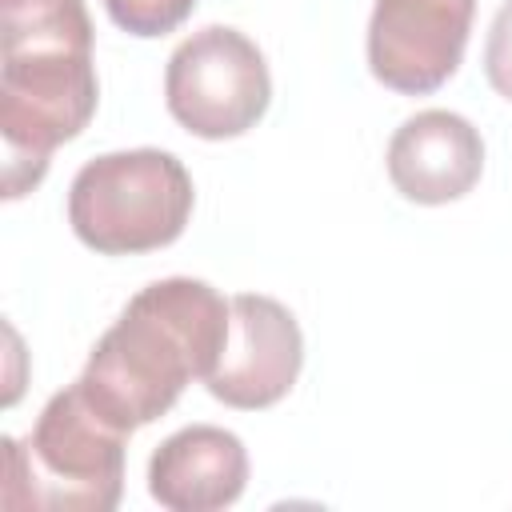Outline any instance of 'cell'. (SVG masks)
I'll list each match as a JSON object with an SVG mask.
<instances>
[{
	"label": "cell",
	"instance_id": "6da1fadb",
	"mask_svg": "<svg viewBox=\"0 0 512 512\" xmlns=\"http://www.w3.org/2000/svg\"><path fill=\"white\" fill-rule=\"evenodd\" d=\"M232 304L204 280L168 276L140 288L120 320L96 340L80 384L124 432L160 420L192 380H208Z\"/></svg>",
	"mask_w": 512,
	"mask_h": 512
},
{
	"label": "cell",
	"instance_id": "7a4b0ae2",
	"mask_svg": "<svg viewBox=\"0 0 512 512\" xmlns=\"http://www.w3.org/2000/svg\"><path fill=\"white\" fill-rule=\"evenodd\" d=\"M124 448L128 432L104 416L84 384L56 392L28 444L4 436V508H64V512H108L124 492Z\"/></svg>",
	"mask_w": 512,
	"mask_h": 512
},
{
	"label": "cell",
	"instance_id": "3957f363",
	"mask_svg": "<svg viewBox=\"0 0 512 512\" xmlns=\"http://www.w3.org/2000/svg\"><path fill=\"white\" fill-rule=\"evenodd\" d=\"M0 44L4 196L16 200L44 180L52 148L88 128L100 84L92 68V40L36 36Z\"/></svg>",
	"mask_w": 512,
	"mask_h": 512
},
{
	"label": "cell",
	"instance_id": "277c9868",
	"mask_svg": "<svg viewBox=\"0 0 512 512\" xmlns=\"http://www.w3.org/2000/svg\"><path fill=\"white\" fill-rule=\"evenodd\" d=\"M192 176L160 148L104 152L68 188V224L100 256H136L172 244L192 216Z\"/></svg>",
	"mask_w": 512,
	"mask_h": 512
},
{
	"label": "cell",
	"instance_id": "5b68a950",
	"mask_svg": "<svg viewBox=\"0 0 512 512\" xmlns=\"http://www.w3.org/2000/svg\"><path fill=\"white\" fill-rule=\"evenodd\" d=\"M164 100L172 120L200 140L244 136L272 100L264 52L244 32L208 24L168 56Z\"/></svg>",
	"mask_w": 512,
	"mask_h": 512
},
{
	"label": "cell",
	"instance_id": "8992f818",
	"mask_svg": "<svg viewBox=\"0 0 512 512\" xmlns=\"http://www.w3.org/2000/svg\"><path fill=\"white\" fill-rule=\"evenodd\" d=\"M476 0H376L368 68L400 96L436 92L464 60Z\"/></svg>",
	"mask_w": 512,
	"mask_h": 512
},
{
	"label": "cell",
	"instance_id": "52a82bcc",
	"mask_svg": "<svg viewBox=\"0 0 512 512\" xmlns=\"http://www.w3.org/2000/svg\"><path fill=\"white\" fill-rule=\"evenodd\" d=\"M228 304H232L228 340L204 388L228 408H244V412L272 408L292 392L300 376L304 364L300 324L272 296L240 292Z\"/></svg>",
	"mask_w": 512,
	"mask_h": 512
},
{
	"label": "cell",
	"instance_id": "ba28073f",
	"mask_svg": "<svg viewBox=\"0 0 512 512\" xmlns=\"http://www.w3.org/2000/svg\"><path fill=\"white\" fill-rule=\"evenodd\" d=\"M484 172L480 132L444 108L408 116L388 144V176L412 204H448L476 188Z\"/></svg>",
	"mask_w": 512,
	"mask_h": 512
},
{
	"label": "cell",
	"instance_id": "9c48e42d",
	"mask_svg": "<svg viewBox=\"0 0 512 512\" xmlns=\"http://www.w3.org/2000/svg\"><path fill=\"white\" fill-rule=\"evenodd\" d=\"M248 452L236 432L192 424L172 432L148 460V492L168 512H216L240 500Z\"/></svg>",
	"mask_w": 512,
	"mask_h": 512
},
{
	"label": "cell",
	"instance_id": "30bf717a",
	"mask_svg": "<svg viewBox=\"0 0 512 512\" xmlns=\"http://www.w3.org/2000/svg\"><path fill=\"white\" fill-rule=\"evenodd\" d=\"M92 36L84 0H0V40Z\"/></svg>",
	"mask_w": 512,
	"mask_h": 512
},
{
	"label": "cell",
	"instance_id": "8fae6325",
	"mask_svg": "<svg viewBox=\"0 0 512 512\" xmlns=\"http://www.w3.org/2000/svg\"><path fill=\"white\" fill-rule=\"evenodd\" d=\"M104 8L128 36H164L192 16L196 0H104Z\"/></svg>",
	"mask_w": 512,
	"mask_h": 512
},
{
	"label": "cell",
	"instance_id": "7c38bea8",
	"mask_svg": "<svg viewBox=\"0 0 512 512\" xmlns=\"http://www.w3.org/2000/svg\"><path fill=\"white\" fill-rule=\"evenodd\" d=\"M484 76L512 104V0H504L492 16L488 44H484Z\"/></svg>",
	"mask_w": 512,
	"mask_h": 512
}]
</instances>
